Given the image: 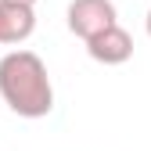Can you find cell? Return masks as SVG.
<instances>
[{
    "mask_svg": "<svg viewBox=\"0 0 151 151\" xmlns=\"http://www.w3.org/2000/svg\"><path fill=\"white\" fill-rule=\"evenodd\" d=\"M0 97L22 119H43L54 108V86L40 54L11 50L0 58Z\"/></svg>",
    "mask_w": 151,
    "mask_h": 151,
    "instance_id": "6da1fadb",
    "label": "cell"
},
{
    "mask_svg": "<svg viewBox=\"0 0 151 151\" xmlns=\"http://www.w3.org/2000/svg\"><path fill=\"white\" fill-rule=\"evenodd\" d=\"M115 22H119V11L111 0H72L68 4V29L79 40H90L93 32H101Z\"/></svg>",
    "mask_w": 151,
    "mask_h": 151,
    "instance_id": "7a4b0ae2",
    "label": "cell"
},
{
    "mask_svg": "<svg viewBox=\"0 0 151 151\" xmlns=\"http://www.w3.org/2000/svg\"><path fill=\"white\" fill-rule=\"evenodd\" d=\"M83 43H86V54L93 61H101V65H122V61L133 58V36H129L119 22L101 29V32H93Z\"/></svg>",
    "mask_w": 151,
    "mask_h": 151,
    "instance_id": "3957f363",
    "label": "cell"
},
{
    "mask_svg": "<svg viewBox=\"0 0 151 151\" xmlns=\"http://www.w3.org/2000/svg\"><path fill=\"white\" fill-rule=\"evenodd\" d=\"M36 29V4L0 0V43H25Z\"/></svg>",
    "mask_w": 151,
    "mask_h": 151,
    "instance_id": "277c9868",
    "label": "cell"
},
{
    "mask_svg": "<svg viewBox=\"0 0 151 151\" xmlns=\"http://www.w3.org/2000/svg\"><path fill=\"white\" fill-rule=\"evenodd\" d=\"M144 25H147V36H151V11H147V22H144Z\"/></svg>",
    "mask_w": 151,
    "mask_h": 151,
    "instance_id": "5b68a950",
    "label": "cell"
},
{
    "mask_svg": "<svg viewBox=\"0 0 151 151\" xmlns=\"http://www.w3.org/2000/svg\"><path fill=\"white\" fill-rule=\"evenodd\" d=\"M18 4H36V0H18Z\"/></svg>",
    "mask_w": 151,
    "mask_h": 151,
    "instance_id": "8992f818",
    "label": "cell"
}]
</instances>
